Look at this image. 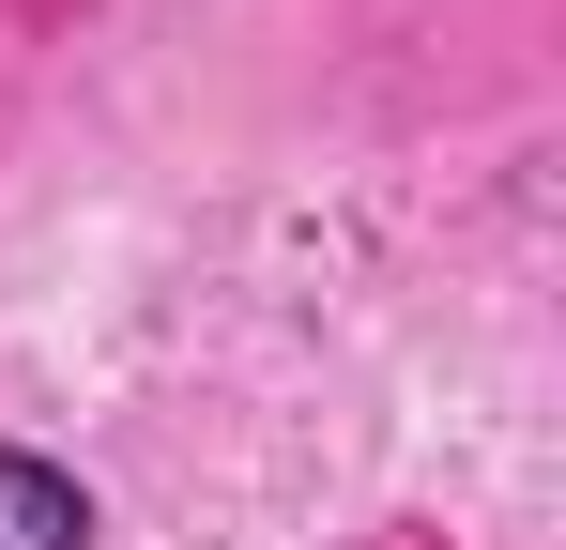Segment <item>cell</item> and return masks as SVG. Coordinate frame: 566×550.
I'll return each mask as SVG.
<instances>
[{"instance_id": "cell-1", "label": "cell", "mask_w": 566, "mask_h": 550, "mask_svg": "<svg viewBox=\"0 0 566 550\" xmlns=\"http://www.w3.org/2000/svg\"><path fill=\"white\" fill-rule=\"evenodd\" d=\"M0 550H93V489H77L62 458L0 444Z\"/></svg>"}]
</instances>
